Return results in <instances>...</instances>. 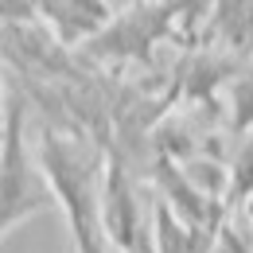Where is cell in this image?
Listing matches in <instances>:
<instances>
[{
    "mask_svg": "<svg viewBox=\"0 0 253 253\" xmlns=\"http://www.w3.org/2000/svg\"><path fill=\"white\" fill-rule=\"evenodd\" d=\"M35 12L47 16L59 43H82L113 20L109 0H35Z\"/></svg>",
    "mask_w": 253,
    "mask_h": 253,
    "instance_id": "4",
    "label": "cell"
},
{
    "mask_svg": "<svg viewBox=\"0 0 253 253\" xmlns=\"http://www.w3.org/2000/svg\"><path fill=\"white\" fill-rule=\"evenodd\" d=\"M214 230H218V218L183 226L168 203H156V253H211Z\"/></svg>",
    "mask_w": 253,
    "mask_h": 253,
    "instance_id": "5",
    "label": "cell"
},
{
    "mask_svg": "<svg viewBox=\"0 0 253 253\" xmlns=\"http://www.w3.org/2000/svg\"><path fill=\"white\" fill-rule=\"evenodd\" d=\"M24 97L4 94V128H0V238L32 218L39 211H47L55 203L47 175L39 171L28 156V140H24Z\"/></svg>",
    "mask_w": 253,
    "mask_h": 253,
    "instance_id": "2",
    "label": "cell"
},
{
    "mask_svg": "<svg viewBox=\"0 0 253 253\" xmlns=\"http://www.w3.org/2000/svg\"><path fill=\"white\" fill-rule=\"evenodd\" d=\"M148 4H164V8H171V12L179 16V24H183V35L207 16V0H148Z\"/></svg>",
    "mask_w": 253,
    "mask_h": 253,
    "instance_id": "7",
    "label": "cell"
},
{
    "mask_svg": "<svg viewBox=\"0 0 253 253\" xmlns=\"http://www.w3.org/2000/svg\"><path fill=\"white\" fill-rule=\"evenodd\" d=\"M207 32L246 51L250 39V0H207Z\"/></svg>",
    "mask_w": 253,
    "mask_h": 253,
    "instance_id": "6",
    "label": "cell"
},
{
    "mask_svg": "<svg viewBox=\"0 0 253 253\" xmlns=\"http://www.w3.org/2000/svg\"><path fill=\"white\" fill-rule=\"evenodd\" d=\"M211 253H250V230L242 226H222L218 242H211Z\"/></svg>",
    "mask_w": 253,
    "mask_h": 253,
    "instance_id": "8",
    "label": "cell"
},
{
    "mask_svg": "<svg viewBox=\"0 0 253 253\" xmlns=\"http://www.w3.org/2000/svg\"><path fill=\"white\" fill-rule=\"evenodd\" d=\"M39 164L47 171L51 195L66 207V218L74 230V246L78 253H113L101 214H97V152L86 140H70L59 132H43L39 144Z\"/></svg>",
    "mask_w": 253,
    "mask_h": 253,
    "instance_id": "1",
    "label": "cell"
},
{
    "mask_svg": "<svg viewBox=\"0 0 253 253\" xmlns=\"http://www.w3.org/2000/svg\"><path fill=\"white\" fill-rule=\"evenodd\" d=\"M175 32H183V24H179V16L171 8L140 0L136 8H128L125 16H113L97 35L86 39V55L90 59H105V63H125V59L148 63L152 47Z\"/></svg>",
    "mask_w": 253,
    "mask_h": 253,
    "instance_id": "3",
    "label": "cell"
}]
</instances>
